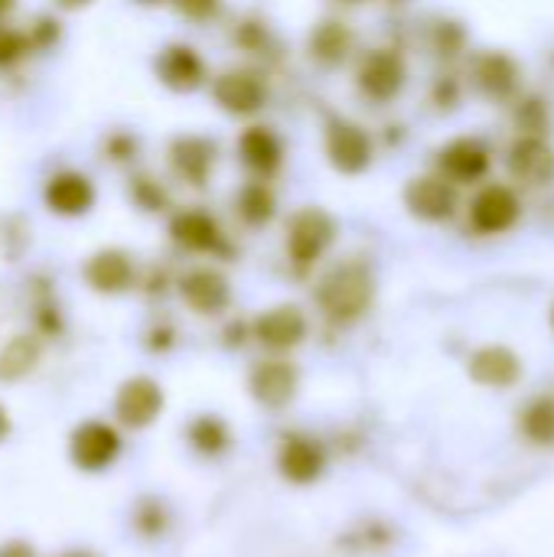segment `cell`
Here are the masks:
<instances>
[{
  "mask_svg": "<svg viewBox=\"0 0 554 557\" xmlns=\"http://www.w3.org/2000/svg\"><path fill=\"white\" fill-rule=\"evenodd\" d=\"M376 297V277L362 261H340L333 264L313 290L317 307L333 323H356L366 317Z\"/></svg>",
  "mask_w": 554,
  "mask_h": 557,
  "instance_id": "6da1fadb",
  "label": "cell"
},
{
  "mask_svg": "<svg viewBox=\"0 0 554 557\" xmlns=\"http://www.w3.org/2000/svg\"><path fill=\"white\" fill-rule=\"evenodd\" d=\"M336 219L320 209V206H304L287 219V232H284V248L294 268L310 271L336 242Z\"/></svg>",
  "mask_w": 554,
  "mask_h": 557,
  "instance_id": "7a4b0ae2",
  "label": "cell"
},
{
  "mask_svg": "<svg viewBox=\"0 0 554 557\" xmlns=\"http://www.w3.org/2000/svg\"><path fill=\"white\" fill-rule=\"evenodd\" d=\"M323 153L343 176H359L372 163V137L349 117H330L323 124Z\"/></svg>",
  "mask_w": 554,
  "mask_h": 557,
  "instance_id": "3957f363",
  "label": "cell"
},
{
  "mask_svg": "<svg viewBox=\"0 0 554 557\" xmlns=\"http://www.w3.org/2000/svg\"><path fill=\"white\" fill-rule=\"evenodd\" d=\"M212 101L232 117H251L268 104V82L251 69H225L209 82Z\"/></svg>",
  "mask_w": 554,
  "mask_h": 557,
  "instance_id": "277c9868",
  "label": "cell"
},
{
  "mask_svg": "<svg viewBox=\"0 0 554 557\" xmlns=\"http://www.w3.org/2000/svg\"><path fill=\"white\" fill-rule=\"evenodd\" d=\"M153 75L163 88L176 95H193L202 85H209V69L206 59L199 55L196 46L189 42H167L153 55Z\"/></svg>",
  "mask_w": 554,
  "mask_h": 557,
  "instance_id": "5b68a950",
  "label": "cell"
},
{
  "mask_svg": "<svg viewBox=\"0 0 554 557\" xmlns=\"http://www.w3.org/2000/svg\"><path fill=\"white\" fill-rule=\"evenodd\" d=\"M167 160H170V170L180 183L202 189L216 173L219 147L206 134H176L167 147Z\"/></svg>",
  "mask_w": 554,
  "mask_h": 557,
  "instance_id": "8992f818",
  "label": "cell"
},
{
  "mask_svg": "<svg viewBox=\"0 0 554 557\" xmlns=\"http://www.w3.org/2000/svg\"><path fill=\"white\" fill-rule=\"evenodd\" d=\"M170 238L176 248L193 251V255H225V248H229L222 222L199 206L176 209L170 215Z\"/></svg>",
  "mask_w": 554,
  "mask_h": 557,
  "instance_id": "52a82bcc",
  "label": "cell"
},
{
  "mask_svg": "<svg viewBox=\"0 0 554 557\" xmlns=\"http://www.w3.org/2000/svg\"><path fill=\"white\" fill-rule=\"evenodd\" d=\"M42 202L59 219H82L95 209V180L82 170H56L42 186Z\"/></svg>",
  "mask_w": 554,
  "mask_h": 557,
  "instance_id": "ba28073f",
  "label": "cell"
},
{
  "mask_svg": "<svg viewBox=\"0 0 554 557\" xmlns=\"http://www.w3.org/2000/svg\"><path fill=\"white\" fill-rule=\"evenodd\" d=\"M69 457L85 473H101L121 457V434L104 421H85L69 437Z\"/></svg>",
  "mask_w": 554,
  "mask_h": 557,
  "instance_id": "9c48e42d",
  "label": "cell"
},
{
  "mask_svg": "<svg viewBox=\"0 0 554 557\" xmlns=\"http://www.w3.org/2000/svg\"><path fill=\"white\" fill-rule=\"evenodd\" d=\"M82 277L85 284L101 294V297H118V294H127L134 284H137V261L131 251L124 248H98L85 268H82Z\"/></svg>",
  "mask_w": 554,
  "mask_h": 557,
  "instance_id": "30bf717a",
  "label": "cell"
},
{
  "mask_svg": "<svg viewBox=\"0 0 554 557\" xmlns=\"http://www.w3.org/2000/svg\"><path fill=\"white\" fill-rule=\"evenodd\" d=\"M405 78H408V69L395 49H372L362 55L356 69V85L372 101H392L405 88Z\"/></svg>",
  "mask_w": 554,
  "mask_h": 557,
  "instance_id": "8fae6325",
  "label": "cell"
},
{
  "mask_svg": "<svg viewBox=\"0 0 554 557\" xmlns=\"http://www.w3.org/2000/svg\"><path fill=\"white\" fill-rule=\"evenodd\" d=\"M114 414L127 431L150 428L163 414V388L147 375L127 379L114 395Z\"/></svg>",
  "mask_w": 554,
  "mask_h": 557,
  "instance_id": "7c38bea8",
  "label": "cell"
},
{
  "mask_svg": "<svg viewBox=\"0 0 554 557\" xmlns=\"http://www.w3.org/2000/svg\"><path fill=\"white\" fill-rule=\"evenodd\" d=\"M255 339L268 352H291L307 339V317L297 304H278L251 323Z\"/></svg>",
  "mask_w": 554,
  "mask_h": 557,
  "instance_id": "4fadbf2b",
  "label": "cell"
},
{
  "mask_svg": "<svg viewBox=\"0 0 554 557\" xmlns=\"http://www.w3.org/2000/svg\"><path fill=\"white\" fill-rule=\"evenodd\" d=\"M278 470L294 486H310L327 470V450L310 434H287L278 447Z\"/></svg>",
  "mask_w": 554,
  "mask_h": 557,
  "instance_id": "5bb4252c",
  "label": "cell"
},
{
  "mask_svg": "<svg viewBox=\"0 0 554 557\" xmlns=\"http://www.w3.org/2000/svg\"><path fill=\"white\" fill-rule=\"evenodd\" d=\"M183 304L199 317H219L232 304V284L216 268H193L180 277Z\"/></svg>",
  "mask_w": 554,
  "mask_h": 557,
  "instance_id": "9a60e30c",
  "label": "cell"
},
{
  "mask_svg": "<svg viewBox=\"0 0 554 557\" xmlns=\"http://www.w3.org/2000/svg\"><path fill=\"white\" fill-rule=\"evenodd\" d=\"M235 150L242 166L255 173V180H271L284 163V140L268 124H248L235 140Z\"/></svg>",
  "mask_w": 554,
  "mask_h": 557,
  "instance_id": "2e32d148",
  "label": "cell"
},
{
  "mask_svg": "<svg viewBox=\"0 0 554 557\" xmlns=\"http://www.w3.org/2000/svg\"><path fill=\"white\" fill-rule=\"evenodd\" d=\"M297 385H300V372L287 359H264L251 369V379H248L251 398L264 408L291 405L297 395Z\"/></svg>",
  "mask_w": 554,
  "mask_h": 557,
  "instance_id": "e0dca14e",
  "label": "cell"
},
{
  "mask_svg": "<svg viewBox=\"0 0 554 557\" xmlns=\"http://www.w3.org/2000/svg\"><path fill=\"white\" fill-rule=\"evenodd\" d=\"M405 206L415 219L444 222L457 212V189L441 176H418L405 189Z\"/></svg>",
  "mask_w": 554,
  "mask_h": 557,
  "instance_id": "ac0fdd59",
  "label": "cell"
},
{
  "mask_svg": "<svg viewBox=\"0 0 554 557\" xmlns=\"http://www.w3.org/2000/svg\"><path fill=\"white\" fill-rule=\"evenodd\" d=\"M473 228L483 235H500L519 222V196L509 186H487L470 206Z\"/></svg>",
  "mask_w": 554,
  "mask_h": 557,
  "instance_id": "d6986e66",
  "label": "cell"
},
{
  "mask_svg": "<svg viewBox=\"0 0 554 557\" xmlns=\"http://www.w3.org/2000/svg\"><path fill=\"white\" fill-rule=\"evenodd\" d=\"M441 170L454 183H477L490 170V147L477 137H457L441 150Z\"/></svg>",
  "mask_w": 554,
  "mask_h": 557,
  "instance_id": "ffe728a7",
  "label": "cell"
},
{
  "mask_svg": "<svg viewBox=\"0 0 554 557\" xmlns=\"http://www.w3.org/2000/svg\"><path fill=\"white\" fill-rule=\"evenodd\" d=\"M509 170L529 186H549L554 180V150L539 137H522L509 150Z\"/></svg>",
  "mask_w": 554,
  "mask_h": 557,
  "instance_id": "44dd1931",
  "label": "cell"
},
{
  "mask_svg": "<svg viewBox=\"0 0 554 557\" xmlns=\"http://www.w3.org/2000/svg\"><path fill=\"white\" fill-rule=\"evenodd\" d=\"M353 29L346 26V23H340V20H323V23H317L313 29H310V36H307V52H310V59L317 62V65H323V69H336V65H343L346 59H349V52H353Z\"/></svg>",
  "mask_w": 554,
  "mask_h": 557,
  "instance_id": "7402d4cb",
  "label": "cell"
},
{
  "mask_svg": "<svg viewBox=\"0 0 554 557\" xmlns=\"http://www.w3.org/2000/svg\"><path fill=\"white\" fill-rule=\"evenodd\" d=\"M470 375H473V382H480V385L506 388V385H516V382H519L522 366H519L516 352H509V349H503V346H487V349H480V352L470 359Z\"/></svg>",
  "mask_w": 554,
  "mask_h": 557,
  "instance_id": "603a6c76",
  "label": "cell"
},
{
  "mask_svg": "<svg viewBox=\"0 0 554 557\" xmlns=\"http://www.w3.org/2000/svg\"><path fill=\"white\" fill-rule=\"evenodd\" d=\"M235 215L248 225V228H264L274 222L278 215V193L271 189L268 180H248L238 193H235Z\"/></svg>",
  "mask_w": 554,
  "mask_h": 557,
  "instance_id": "cb8c5ba5",
  "label": "cell"
},
{
  "mask_svg": "<svg viewBox=\"0 0 554 557\" xmlns=\"http://www.w3.org/2000/svg\"><path fill=\"white\" fill-rule=\"evenodd\" d=\"M473 75H477V85H480L487 95H493V98L509 95V91L516 88V82H519L516 62H513L509 55H503V52H487V55H480Z\"/></svg>",
  "mask_w": 554,
  "mask_h": 557,
  "instance_id": "d4e9b609",
  "label": "cell"
},
{
  "mask_svg": "<svg viewBox=\"0 0 554 557\" xmlns=\"http://www.w3.org/2000/svg\"><path fill=\"white\" fill-rule=\"evenodd\" d=\"M39 356H42V349H39L36 336H26L23 333V336L7 339L3 349H0V382H20V379H26L39 366Z\"/></svg>",
  "mask_w": 554,
  "mask_h": 557,
  "instance_id": "484cf974",
  "label": "cell"
},
{
  "mask_svg": "<svg viewBox=\"0 0 554 557\" xmlns=\"http://www.w3.org/2000/svg\"><path fill=\"white\" fill-rule=\"evenodd\" d=\"M189 447L202 457H222L232 447V434L229 424L216 414H199L189 428H186Z\"/></svg>",
  "mask_w": 554,
  "mask_h": 557,
  "instance_id": "4316f807",
  "label": "cell"
},
{
  "mask_svg": "<svg viewBox=\"0 0 554 557\" xmlns=\"http://www.w3.org/2000/svg\"><path fill=\"white\" fill-rule=\"evenodd\" d=\"M127 199H131L134 209H140V212H147V215L170 212V193H167V186L157 183V180L147 176V173L131 176V183H127Z\"/></svg>",
  "mask_w": 554,
  "mask_h": 557,
  "instance_id": "83f0119b",
  "label": "cell"
},
{
  "mask_svg": "<svg viewBox=\"0 0 554 557\" xmlns=\"http://www.w3.org/2000/svg\"><path fill=\"white\" fill-rule=\"evenodd\" d=\"M522 431L535 444H554V401L539 398L526 408L522 414Z\"/></svg>",
  "mask_w": 554,
  "mask_h": 557,
  "instance_id": "f1b7e54d",
  "label": "cell"
},
{
  "mask_svg": "<svg viewBox=\"0 0 554 557\" xmlns=\"http://www.w3.org/2000/svg\"><path fill=\"white\" fill-rule=\"evenodd\" d=\"M134 529L144 535V539H160L167 532V506L157 503V499H144L137 509H134Z\"/></svg>",
  "mask_w": 554,
  "mask_h": 557,
  "instance_id": "f546056e",
  "label": "cell"
},
{
  "mask_svg": "<svg viewBox=\"0 0 554 557\" xmlns=\"http://www.w3.org/2000/svg\"><path fill=\"white\" fill-rule=\"evenodd\" d=\"M235 42L248 52H268L274 36H271V26L264 20H245L238 29H235Z\"/></svg>",
  "mask_w": 554,
  "mask_h": 557,
  "instance_id": "4dcf8cb0",
  "label": "cell"
},
{
  "mask_svg": "<svg viewBox=\"0 0 554 557\" xmlns=\"http://www.w3.org/2000/svg\"><path fill=\"white\" fill-rule=\"evenodd\" d=\"M29 52V39L23 29H13L7 23H0V69H10L13 62H20Z\"/></svg>",
  "mask_w": 554,
  "mask_h": 557,
  "instance_id": "1f68e13d",
  "label": "cell"
},
{
  "mask_svg": "<svg viewBox=\"0 0 554 557\" xmlns=\"http://www.w3.org/2000/svg\"><path fill=\"white\" fill-rule=\"evenodd\" d=\"M173 10L189 23H209L222 13L225 0H170Z\"/></svg>",
  "mask_w": 554,
  "mask_h": 557,
  "instance_id": "d6a6232c",
  "label": "cell"
},
{
  "mask_svg": "<svg viewBox=\"0 0 554 557\" xmlns=\"http://www.w3.org/2000/svg\"><path fill=\"white\" fill-rule=\"evenodd\" d=\"M23 33H26V39H29V49H49V46H56L59 36H62L59 20H52V16H36L33 26L23 29Z\"/></svg>",
  "mask_w": 554,
  "mask_h": 557,
  "instance_id": "836d02e7",
  "label": "cell"
},
{
  "mask_svg": "<svg viewBox=\"0 0 554 557\" xmlns=\"http://www.w3.org/2000/svg\"><path fill=\"white\" fill-rule=\"evenodd\" d=\"M137 150H140V140H137L134 134H127V131H114V134L104 137V153H108V160H114V163L134 160Z\"/></svg>",
  "mask_w": 554,
  "mask_h": 557,
  "instance_id": "e575fe53",
  "label": "cell"
},
{
  "mask_svg": "<svg viewBox=\"0 0 554 557\" xmlns=\"http://www.w3.org/2000/svg\"><path fill=\"white\" fill-rule=\"evenodd\" d=\"M173 339H176V333H173L170 326H153L150 336H147V346H150L153 352H167V349L173 346Z\"/></svg>",
  "mask_w": 554,
  "mask_h": 557,
  "instance_id": "d590c367",
  "label": "cell"
},
{
  "mask_svg": "<svg viewBox=\"0 0 554 557\" xmlns=\"http://www.w3.org/2000/svg\"><path fill=\"white\" fill-rule=\"evenodd\" d=\"M0 557H39V555H36V548H33L29 542L13 539V542H3V545H0Z\"/></svg>",
  "mask_w": 554,
  "mask_h": 557,
  "instance_id": "8d00e7d4",
  "label": "cell"
},
{
  "mask_svg": "<svg viewBox=\"0 0 554 557\" xmlns=\"http://www.w3.org/2000/svg\"><path fill=\"white\" fill-rule=\"evenodd\" d=\"M59 10H69V13H75V10H85V7H91L95 0H52Z\"/></svg>",
  "mask_w": 554,
  "mask_h": 557,
  "instance_id": "74e56055",
  "label": "cell"
},
{
  "mask_svg": "<svg viewBox=\"0 0 554 557\" xmlns=\"http://www.w3.org/2000/svg\"><path fill=\"white\" fill-rule=\"evenodd\" d=\"M10 428H13V424H10V414H7V408L0 405V444L10 437Z\"/></svg>",
  "mask_w": 554,
  "mask_h": 557,
  "instance_id": "f35d334b",
  "label": "cell"
},
{
  "mask_svg": "<svg viewBox=\"0 0 554 557\" xmlns=\"http://www.w3.org/2000/svg\"><path fill=\"white\" fill-rule=\"evenodd\" d=\"M59 557H98L95 552H88V548H72V552H62Z\"/></svg>",
  "mask_w": 554,
  "mask_h": 557,
  "instance_id": "ab89813d",
  "label": "cell"
},
{
  "mask_svg": "<svg viewBox=\"0 0 554 557\" xmlns=\"http://www.w3.org/2000/svg\"><path fill=\"white\" fill-rule=\"evenodd\" d=\"M13 7H16V0H0V20H3Z\"/></svg>",
  "mask_w": 554,
  "mask_h": 557,
  "instance_id": "60d3db41",
  "label": "cell"
},
{
  "mask_svg": "<svg viewBox=\"0 0 554 557\" xmlns=\"http://www.w3.org/2000/svg\"><path fill=\"white\" fill-rule=\"evenodd\" d=\"M134 3H140V7H163V3H170V0H134Z\"/></svg>",
  "mask_w": 554,
  "mask_h": 557,
  "instance_id": "b9f144b4",
  "label": "cell"
},
{
  "mask_svg": "<svg viewBox=\"0 0 554 557\" xmlns=\"http://www.w3.org/2000/svg\"><path fill=\"white\" fill-rule=\"evenodd\" d=\"M346 3H359V0H346Z\"/></svg>",
  "mask_w": 554,
  "mask_h": 557,
  "instance_id": "7bdbcfd3",
  "label": "cell"
},
{
  "mask_svg": "<svg viewBox=\"0 0 554 557\" xmlns=\"http://www.w3.org/2000/svg\"><path fill=\"white\" fill-rule=\"evenodd\" d=\"M552 323H554V313H552Z\"/></svg>",
  "mask_w": 554,
  "mask_h": 557,
  "instance_id": "ee69618b",
  "label": "cell"
}]
</instances>
